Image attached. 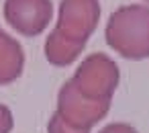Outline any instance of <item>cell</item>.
Instances as JSON below:
<instances>
[{
    "mask_svg": "<svg viewBox=\"0 0 149 133\" xmlns=\"http://www.w3.org/2000/svg\"><path fill=\"white\" fill-rule=\"evenodd\" d=\"M106 43L129 60L149 57V6H123L110 15Z\"/></svg>",
    "mask_w": 149,
    "mask_h": 133,
    "instance_id": "1",
    "label": "cell"
},
{
    "mask_svg": "<svg viewBox=\"0 0 149 133\" xmlns=\"http://www.w3.org/2000/svg\"><path fill=\"white\" fill-rule=\"evenodd\" d=\"M51 0H4V17L25 37L39 35L51 21Z\"/></svg>",
    "mask_w": 149,
    "mask_h": 133,
    "instance_id": "2",
    "label": "cell"
},
{
    "mask_svg": "<svg viewBox=\"0 0 149 133\" xmlns=\"http://www.w3.org/2000/svg\"><path fill=\"white\" fill-rule=\"evenodd\" d=\"M13 129V113L4 106L0 113V133H8Z\"/></svg>",
    "mask_w": 149,
    "mask_h": 133,
    "instance_id": "3",
    "label": "cell"
},
{
    "mask_svg": "<svg viewBox=\"0 0 149 133\" xmlns=\"http://www.w3.org/2000/svg\"><path fill=\"white\" fill-rule=\"evenodd\" d=\"M100 133H137L133 127H129V125H120V123H116V125H108V127H104Z\"/></svg>",
    "mask_w": 149,
    "mask_h": 133,
    "instance_id": "4",
    "label": "cell"
},
{
    "mask_svg": "<svg viewBox=\"0 0 149 133\" xmlns=\"http://www.w3.org/2000/svg\"><path fill=\"white\" fill-rule=\"evenodd\" d=\"M147 2H149V0H147Z\"/></svg>",
    "mask_w": 149,
    "mask_h": 133,
    "instance_id": "5",
    "label": "cell"
}]
</instances>
